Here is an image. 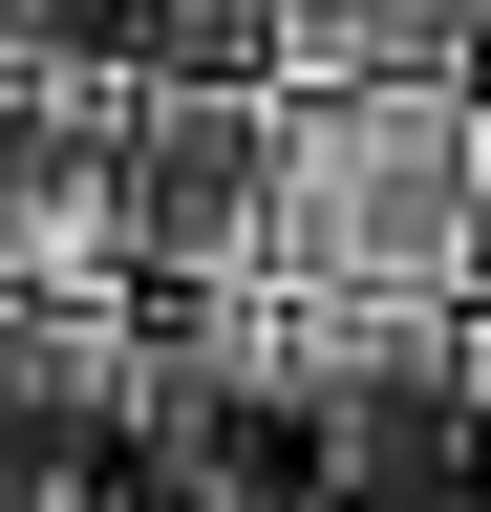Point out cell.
<instances>
[{
  "mask_svg": "<svg viewBox=\"0 0 491 512\" xmlns=\"http://www.w3.org/2000/svg\"><path fill=\"white\" fill-rule=\"evenodd\" d=\"M278 299H491V86H278Z\"/></svg>",
  "mask_w": 491,
  "mask_h": 512,
  "instance_id": "1",
  "label": "cell"
},
{
  "mask_svg": "<svg viewBox=\"0 0 491 512\" xmlns=\"http://www.w3.org/2000/svg\"><path fill=\"white\" fill-rule=\"evenodd\" d=\"M129 299H278V86H129Z\"/></svg>",
  "mask_w": 491,
  "mask_h": 512,
  "instance_id": "2",
  "label": "cell"
},
{
  "mask_svg": "<svg viewBox=\"0 0 491 512\" xmlns=\"http://www.w3.org/2000/svg\"><path fill=\"white\" fill-rule=\"evenodd\" d=\"M0 299H129V86L0 64Z\"/></svg>",
  "mask_w": 491,
  "mask_h": 512,
  "instance_id": "3",
  "label": "cell"
},
{
  "mask_svg": "<svg viewBox=\"0 0 491 512\" xmlns=\"http://www.w3.org/2000/svg\"><path fill=\"white\" fill-rule=\"evenodd\" d=\"M129 384H150V299H0V470L129 448Z\"/></svg>",
  "mask_w": 491,
  "mask_h": 512,
  "instance_id": "4",
  "label": "cell"
},
{
  "mask_svg": "<svg viewBox=\"0 0 491 512\" xmlns=\"http://www.w3.org/2000/svg\"><path fill=\"white\" fill-rule=\"evenodd\" d=\"M278 86H491V0H278Z\"/></svg>",
  "mask_w": 491,
  "mask_h": 512,
  "instance_id": "5",
  "label": "cell"
}]
</instances>
